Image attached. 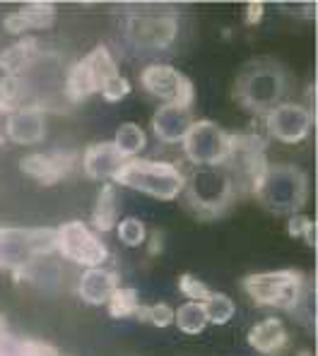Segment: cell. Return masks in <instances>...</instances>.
Masks as SVG:
<instances>
[{
  "label": "cell",
  "instance_id": "6da1fadb",
  "mask_svg": "<svg viewBox=\"0 0 318 356\" xmlns=\"http://www.w3.org/2000/svg\"><path fill=\"white\" fill-rule=\"evenodd\" d=\"M186 202L200 219H217L232 207L241 193L237 178L227 164L196 166V171L186 178Z\"/></svg>",
  "mask_w": 318,
  "mask_h": 356
},
{
  "label": "cell",
  "instance_id": "7a4b0ae2",
  "mask_svg": "<svg viewBox=\"0 0 318 356\" xmlns=\"http://www.w3.org/2000/svg\"><path fill=\"white\" fill-rule=\"evenodd\" d=\"M253 195L275 214H299L309 197V176L296 164H268Z\"/></svg>",
  "mask_w": 318,
  "mask_h": 356
},
{
  "label": "cell",
  "instance_id": "3957f363",
  "mask_svg": "<svg viewBox=\"0 0 318 356\" xmlns=\"http://www.w3.org/2000/svg\"><path fill=\"white\" fill-rule=\"evenodd\" d=\"M113 181L157 200H174L184 193L186 186V176L174 164L154 159H128L113 176Z\"/></svg>",
  "mask_w": 318,
  "mask_h": 356
},
{
  "label": "cell",
  "instance_id": "277c9868",
  "mask_svg": "<svg viewBox=\"0 0 318 356\" xmlns=\"http://www.w3.org/2000/svg\"><path fill=\"white\" fill-rule=\"evenodd\" d=\"M56 250V229H0V267L13 270L15 280H22L36 258H44Z\"/></svg>",
  "mask_w": 318,
  "mask_h": 356
},
{
  "label": "cell",
  "instance_id": "5b68a950",
  "mask_svg": "<svg viewBox=\"0 0 318 356\" xmlns=\"http://www.w3.org/2000/svg\"><path fill=\"white\" fill-rule=\"evenodd\" d=\"M285 94V72L273 63L258 60L248 65L239 75L234 87V99L241 104V108L258 116H265L270 108L280 104Z\"/></svg>",
  "mask_w": 318,
  "mask_h": 356
},
{
  "label": "cell",
  "instance_id": "8992f818",
  "mask_svg": "<svg viewBox=\"0 0 318 356\" xmlns=\"http://www.w3.org/2000/svg\"><path fill=\"white\" fill-rule=\"evenodd\" d=\"M241 286L253 298L255 306L280 308V311L292 313L304 294L306 280L299 270H273L244 277Z\"/></svg>",
  "mask_w": 318,
  "mask_h": 356
},
{
  "label": "cell",
  "instance_id": "52a82bcc",
  "mask_svg": "<svg viewBox=\"0 0 318 356\" xmlns=\"http://www.w3.org/2000/svg\"><path fill=\"white\" fill-rule=\"evenodd\" d=\"M116 75H121L116 67V58L106 46L99 44L97 49H92V54H87L67 70L65 94L72 104H80L92 94L102 92V87Z\"/></svg>",
  "mask_w": 318,
  "mask_h": 356
},
{
  "label": "cell",
  "instance_id": "ba28073f",
  "mask_svg": "<svg viewBox=\"0 0 318 356\" xmlns=\"http://www.w3.org/2000/svg\"><path fill=\"white\" fill-rule=\"evenodd\" d=\"M179 34V17L171 10H135L128 15L126 36L135 49L164 51Z\"/></svg>",
  "mask_w": 318,
  "mask_h": 356
},
{
  "label": "cell",
  "instance_id": "9c48e42d",
  "mask_svg": "<svg viewBox=\"0 0 318 356\" xmlns=\"http://www.w3.org/2000/svg\"><path fill=\"white\" fill-rule=\"evenodd\" d=\"M56 250L65 260L75 265H82L85 270L90 267H102L109 260V248L97 232H92L85 222L72 219L56 229Z\"/></svg>",
  "mask_w": 318,
  "mask_h": 356
},
{
  "label": "cell",
  "instance_id": "30bf717a",
  "mask_svg": "<svg viewBox=\"0 0 318 356\" xmlns=\"http://www.w3.org/2000/svg\"><path fill=\"white\" fill-rule=\"evenodd\" d=\"M140 85L145 87V92L161 99L164 104H176L184 108H191L193 99H196L193 82L181 70H176L174 65H166V63H154V65L143 67Z\"/></svg>",
  "mask_w": 318,
  "mask_h": 356
},
{
  "label": "cell",
  "instance_id": "8fae6325",
  "mask_svg": "<svg viewBox=\"0 0 318 356\" xmlns=\"http://www.w3.org/2000/svg\"><path fill=\"white\" fill-rule=\"evenodd\" d=\"M184 154L196 166L224 164L229 156V133H224L212 120H193L184 138Z\"/></svg>",
  "mask_w": 318,
  "mask_h": 356
},
{
  "label": "cell",
  "instance_id": "7c38bea8",
  "mask_svg": "<svg viewBox=\"0 0 318 356\" xmlns=\"http://www.w3.org/2000/svg\"><path fill=\"white\" fill-rule=\"evenodd\" d=\"M265 125L275 140L285 145H299L309 138L311 128H314V113L301 104L280 102L278 106L265 113Z\"/></svg>",
  "mask_w": 318,
  "mask_h": 356
},
{
  "label": "cell",
  "instance_id": "4fadbf2b",
  "mask_svg": "<svg viewBox=\"0 0 318 356\" xmlns=\"http://www.w3.org/2000/svg\"><path fill=\"white\" fill-rule=\"evenodd\" d=\"M5 135L15 145H36L46 138V116L44 108L36 106H19L10 111L8 123H5Z\"/></svg>",
  "mask_w": 318,
  "mask_h": 356
},
{
  "label": "cell",
  "instance_id": "5bb4252c",
  "mask_svg": "<svg viewBox=\"0 0 318 356\" xmlns=\"http://www.w3.org/2000/svg\"><path fill=\"white\" fill-rule=\"evenodd\" d=\"M72 159L75 154H67V152H54V154H27L19 161V169L27 176L36 178L41 186H54L61 183L63 178L70 174Z\"/></svg>",
  "mask_w": 318,
  "mask_h": 356
},
{
  "label": "cell",
  "instance_id": "9a60e30c",
  "mask_svg": "<svg viewBox=\"0 0 318 356\" xmlns=\"http://www.w3.org/2000/svg\"><path fill=\"white\" fill-rule=\"evenodd\" d=\"M126 161L128 159L113 147V143H97L90 145L82 154V171L92 181H109V178L113 181Z\"/></svg>",
  "mask_w": 318,
  "mask_h": 356
},
{
  "label": "cell",
  "instance_id": "2e32d148",
  "mask_svg": "<svg viewBox=\"0 0 318 356\" xmlns=\"http://www.w3.org/2000/svg\"><path fill=\"white\" fill-rule=\"evenodd\" d=\"M191 125H193L191 108L176 106V104H164V106H159L152 116L154 135H157V140H161V143H166V145L184 143Z\"/></svg>",
  "mask_w": 318,
  "mask_h": 356
},
{
  "label": "cell",
  "instance_id": "e0dca14e",
  "mask_svg": "<svg viewBox=\"0 0 318 356\" xmlns=\"http://www.w3.org/2000/svg\"><path fill=\"white\" fill-rule=\"evenodd\" d=\"M118 272L104 270V267H90L82 272L77 282V294L90 306H106L113 291L118 289Z\"/></svg>",
  "mask_w": 318,
  "mask_h": 356
},
{
  "label": "cell",
  "instance_id": "ac0fdd59",
  "mask_svg": "<svg viewBox=\"0 0 318 356\" xmlns=\"http://www.w3.org/2000/svg\"><path fill=\"white\" fill-rule=\"evenodd\" d=\"M287 342H289V334L280 318H265L248 330V344L265 356H278L287 347Z\"/></svg>",
  "mask_w": 318,
  "mask_h": 356
},
{
  "label": "cell",
  "instance_id": "d6986e66",
  "mask_svg": "<svg viewBox=\"0 0 318 356\" xmlns=\"http://www.w3.org/2000/svg\"><path fill=\"white\" fill-rule=\"evenodd\" d=\"M36 58H39V41L27 36V39L8 46V49L0 54V67H3L5 75L24 77V72L32 67V63Z\"/></svg>",
  "mask_w": 318,
  "mask_h": 356
},
{
  "label": "cell",
  "instance_id": "ffe728a7",
  "mask_svg": "<svg viewBox=\"0 0 318 356\" xmlns=\"http://www.w3.org/2000/svg\"><path fill=\"white\" fill-rule=\"evenodd\" d=\"M118 207H116V188L111 183H104L102 191L97 195V205L92 212V227L99 234H106L116 227Z\"/></svg>",
  "mask_w": 318,
  "mask_h": 356
},
{
  "label": "cell",
  "instance_id": "44dd1931",
  "mask_svg": "<svg viewBox=\"0 0 318 356\" xmlns=\"http://www.w3.org/2000/svg\"><path fill=\"white\" fill-rule=\"evenodd\" d=\"M145 145H148V135L138 123H123L116 130V138H113V147L121 152L126 159H135V154H140L145 149Z\"/></svg>",
  "mask_w": 318,
  "mask_h": 356
},
{
  "label": "cell",
  "instance_id": "7402d4cb",
  "mask_svg": "<svg viewBox=\"0 0 318 356\" xmlns=\"http://www.w3.org/2000/svg\"><path fill=\"white\" fill-rule=\"evenodd\" d=\"M174 323L179 325L181 332L200 334L202 330H205V325H207L205 308H202V303H196V301L184 303V306H179L174 311Z\"/></svg>",
  "mask_w": 318,
  "mask_h": 356
},
{
  "label": "cell",
  "instance_id": "603a6c76",
  "mask_svg": "<svg viewBox=\"0 0 318 356\" xmlns=\"http://www.w3.org/2000/svg\"><path fill=\"white\" fill-rule=\"evenodd\" d=\"M109 316L113 321H126V318H135V311L140 306V298H138V291L130 289V286H118L113 291V296L109 298Z\"/></svg>",
  "mask_w": 318,
  "mask_h": 356
},
{
  "label": "cell",
  "instance_id": "cb8c5ba5",
  "mask_svg": "<svg viewBox=\"0 0 318 356\" xmlns=\"http://www.w3.org/2000/svg\"><path fill=\"white\" fill-rule=\"evenodd\" d=\"M202 308H205L207 323H212V325H227L234 318V313H237V306H234L232 298L227 294H220V291H212L210 298L202 303Z\"/></svg>",
  "mask_w": 318,
  "mask_h": 356
},
{
  "label": "cell",
  "instance_id": "d4e9b609",
  "mask_svg": "<svg viewBox=\"0 0 318 356\" xmlns=\"http://www.w3.org/2000/svg\"><path fill=\"white\" fill-rule=\"evenodd\" d=\"M29 94V82L24 77H15V75H5L0 80V102L8 106V111H15L24 104Z\"/></svg>",
  "mask_w": 318,
  "mask_h": 356
},
{
  "label": "cell",
  "instance_id": "484cf974",
  "mask_svg": "<svg viewBox=\"0 0 318 356\" xmlns=\"http://www.w3.org/2000/svg\"><path fill=\"white\" fill-rule=\"evenodd\" d=\"M19 13L24 15L29 29H49L56 22V5L54 3H27L19 8Z\"/></svg>",
  "mask_w": 318,
  "mask_h": 356
},
{
  "label": "cell",
  "instance_id": "4316f807",
  "mask_svg": "<svg viewBox=\"0 0 318 356\" xmlns=\"http://www.w3.org/2000/svg\"><path fill=\"white\" fill-rule=\"evenodd\" d=\"M116 232H118L121 243L128 245V248H138V245L145 241V236H148V232H145V224L140 222L138 217H126L123 222H118Z\"/></svg>",
  "mask_w": 318,
  "mask_h": 356
},
{
  "label": "cell",
  "instance_id": "83f0119b",
  "mask_svg": "<svg viewBox=\"0 0 318 356\" xmlns=\"http://www.w3.org/2000/svg\"><path fill=\"white\" fill-rule=\"evenodd\" d=\"M287 232L294 238H304L311 248L316 245V224L314 219L304 217V214H292L289 224H287Z\"/></svg>",
  "mask_w": 318,
  "mask_h": 356
},
{
  "label": "cell",
  "instance_id": "f1b7e54d",
  "mask_svg": "<svg viewBox=\"0 0 318 356\" xmlns=\"http://www.w3.org/2000/svg\"><path fill=\"white\" fill-rule=\"evenodd\" d=\"M179 291L196 303H205L212 294V291L207 289V284H202V282L196 280L193 275H181L179 277Z\"/></svg>",
  "mask_w": 318,
  "mask_h": 356
},
{
  "label": "cell",
  "instance_id": "f546056e",
  "mask_svg": "<svg viewBox=\"0 0 318 356\" xmlns=\"http://www.w3.org/2000/svg\"><path fill=\"white\" fill-rule=\"evenodd\" d=\"M99 94H102V97L106 99V102H111V104L121 102V99H126L130 94V82L123 75H116L102 87V92H99Z\"/></svg>",
  "mask_w": 318,
  "mask_h": 356
},
{
  "label": "cell",
  "instance_id": "4dcf8cb0",
  "mask_svg": "<svg viewBox=\"0 0 318 356\" xmlns=\"http://www.w3.org/2000/svg\"><path fill=\"white\" fill-rule=\"evenodd\" d=\"M0 356H34L29 339H19L13 332L0 342Z\"/></svg>",
  "mask_w": 318,
  "mask_h": 356
},
{
  "label": "cell",
  "instance_id": "1f68e13d",
  "mask_svg": "<svg viewBox=\"0 0 318 356\" xmlns=\"http://www.w3.org/2000/svg\"><path fill=\"white\" fill-rule=\"evenodd\" d=\"M154 327H169L174 323V308L169 303H154L150 306V321Z\"/></svg>",
  "mask_w": 318,
  "mask_h": 356
},
{
  "label": "cell",
  "instance_id": "d6a6232c",
  "mask_svg": "<svg viewBox=\"0 0 318 356\" xmlns=\"http://www.w3.org/2000/svg\"><path fill=\"white\" fill-rule=\"evenodd\" d=\"M265 15V5L258 3V0H253V3H246V13H244V19H246V24H258L260 19H263Z\"/></svg>",
  "mask_w": 318,
  "mask_h": 356
},
{
  "label": "cell",
  "instance_id": "836d02e7",
  "mask_svg": "<svg viewBox=\"0 0 318 356\" xmlns=\"http://www.w3.org/2000/svg\"><path fill=\"white\" fill-rule=\"evenodd\" d=\"M161 232H152L150 234V255H159L164 250V241H161Z\"/></svg>",
  "mask_w": 318,
  "mask_h": 356
},
{
  "label": "cell",
  "instance_id": "e575fe53",
  "mask_svg": "<svg viewBox=\"0 0 318 356\" xmlns=\"http://www.w3.org/2000/svg\"><path fill=\"white\" fill-rule=\"evenodd\" d=\"M10 334V327H8V321H5V316L0 313V342H3L5 337Z\"/></svg>",
  "mask_w": 318,
  "mask_h": 356
},
{
  "label": "cell",
  "instance_id": "d590c367",
  "mask_svg": "<svg viewBox=\"0 0 318 356\" xmlns=\"http://www.w3.org/2000/svg\"><path fill=\"white\" fill-rule=\"evenodd\" d=\"M3 113H8V106H5V104L0 102V116H3Z\"/></svg>",
  "mask_w": 318,
  "mask_h": 356
},
{
  "label": "cell",
  "instance_id": "8d00e7d4",
  "mask_svg": "<svg viewBox=\"0 0 318 356\" xmlns=\"http://www.w3.org/2000/svg\"><path fill=\"white\" fill-rule=\"evenodd\" d=\"M3 143H5V138H3V135H0V147H3Z\"/></svg>",
  "mask_w": 318,
  "mask_h": 356
}]
</instances>
